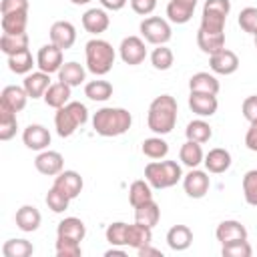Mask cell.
Instances as JSON below:
<instances>
[{"label": "cell", "mask_w": 257, "mask_h": 257, "mask_svg": "<svg viewBox=\"0 0 257 257\" xmlns=\"http://www.w3.org/2000/svg\"><path fill=\"white\" fill-rule=\"evenodd\" d=\"M177 112H179V104L175 96L161 94L153 98V102L149 104L147 124L155 135H169L177 124Z\"/></svg>", "instance_id": "6da1fadb"}, {"label": "cell", "mask_w": 257, "mask_h": 257, "mask_svg": "<svg viewBox=\"0 0 257 257\" xmlns=\"http://www.w3.org/2000/svg\"><path fill=\"white\" fill-rule=\"evenodd\" d=\"M133 124V114L120 106H102L92 116V128L100 137H120Z\"/></svg>", "instance_id": "7a4b0ae2"}, {"label": "cell", "mask_w": 257, "mask_h": 257, "mask_svg": "<svg viewBox=\"0 0 257 257\" xmlns=\"http://www.w3.org/2000/svg\"><path fill=\"white\" fill-rule=\"evenodd\" d=\"M84 58H86V70L94 76H104L112 70L114 64V48L110 42L102 38H92L84 46Z\"/></svg>", "instance_id": "3957f363"}, {"label": "cell", "mask_w": 257, "mask_h": 257, "mask_svg": "<svg viewBox=\"0 0 257 257\" xmlns=\"http://www.w3.org/2000/svg\"><path fill=\"white\" fill-rule=\"evenodd\" d=\"M88 120V110L82 102H76V100H70L66 102L64 106L56 108V114H54V128L58 133V137L66 139V137H72L84 122Z\"/></svg>", "instance_id": "277c9868"}, {"label": "cell", "mask_w": 257, "mask_h": 257, "mask_svg": "<svg viewBox=\"0 0 257 257\" xmlns=\"http://www.w3.org/2000/svg\"><path fill=\"white\" fill-rule=\"evenodd\" d=\"M145 179L153 189H171L183 179V169L177 161H151L145 167Z\"/></svg>", "instance_id": "5b68a950"}, {"label": "cell", "mask_w": 257, "mask_h": 257, "mask_svg": "<svg viewBox=\"0 0 257 257\" xmlns=\"http://www.w3.org/2000/svg\"><path fill=\"white\" fill-rule=\"evenodd\" d=\"M139 30H141V36H143L149 44H155V46L167 44V42L171 40V36H173L171 24H169L165 18H161V16H147V18L141 22Z\"/></svg>", "instance_id": "8992f818"}, {"label": "cell", "mask_w": 257, "mask_h": 257, "mask_svg": "<svg viewBox=\"0 0 257 257\" xmlns=\"http://www.w3.org/2000/svg\"><path fill=\"white\" fill-rule=\"evenodd\" d=\"M118 54H120V60L128 66H137L141 62H145L147 58V46H145V40L141 36H126L122 38L120 46H118Z\"/></svg>", "instance_id": "52a82bcc"}, {"label": "cell", "mask_w": 257, "mask_h": 257, "mask_svg": "<svg viewBox=\"0 0 257 257\" xmlns=\"http://www.w3.org/2000/svg\"><path fill=\"white\" fill-rule=\"evenodd\" d=\"M64 50L62 48H58L56 44H44V46H40V50H38V54H36V66H38V70H42V72H48V74H52V72H58L60 70V66L64 64Z\"/></svg>", "instance_id": "ba28073f"}, {"label": "cell", "mask_w": 257, "mask_h": 257, "mask_svg": "<svg viewBox=\"0 0 257 257\" xmlns=\"http://www.w3.org/2000/svg\"><path fill=\"white\" fill-rule=\"evenodd\" d=\"M209 187H211V179L205 171L191 169L183 177V189L191 199H203L209 193Z\"/></svg>", "instance_id": "9c48e42d"}, {"label": "cell", "mask_w": 257, "mask_h": 257, "mask_svg": "<svg viewBox=\"0 0 257 257\" xmlns=\"http://www.w3.org/2000/svg\"><path fill=\"white\" fill-rule=\"evenodd\" d=\"M34 167L40 175H46V177H56L58 173L64 171V159L58 151H40L38 157L34 159Z\"/></svg>", "instance_id": "30bf717a"}, {"label": "cell", "mask_w": 257, "mask_h": 257, "mask_svg": "<svg viewBox=\"0 0 257 257\" xmlns=\"http://www.w3.org/2000/svg\"><path fill=\"white\" fill-rule=\"evenodd\" d=\"M209 66H211V70L215 74L229 76V74H233L239 68V56L233 50H229V48H221L219 52L209 56Z\"/></svg>", "instance_id": "8fae6325"}, {"label": "cell", "mask_w": 257, "mask_h": 257, "mask_svg": "<svg viewBox=\"0 0 257 257\" xmlns=\"http://www.w3.org/2000/svg\"><path fill=\"white\" fill-rule=\"evenodd\" d=\"M52 187H56L58 191H62L70 201L76 199L80 193H82V187H84V181L82 177L76 173V171H62L54 177V183Z\"/></svg>", "instance_id": "7c38bea8"}, {"label": "cell", "mask_w": 257, "mask_h": 257, "mask_svg": "<svg viewBox=\"0 0 257 257\" xmlns=\"http://www.w3.org/2000/svg\"><path fill=\"white\" fill-rule=\"evenodd\" d=\"M50 42L52 44H56L58 48H62V50H68L74 42H76V28H74V24L72 22H68V20H58V22H54L52 26H50Z\"/></svg>", "instance_id": "4fadbf2b"}, {"label": "cell", "mask_w": 257, "mask_h": 257, "mask_svg": "<svg viewBox=\"0 0 257 257\" xmlns=\"http://www.w3.org/2000/svg\"><path fill=\"white\" fill-rule=\"evenodd\" d=\"M30 96L26 94L24 86H16V84H8L2 88L0 92V108H8L12 112H20L26 106V100Z\"/></svg>", "instance_id": "5bb4252c"}, {"label": "cell", "mask_w": 257, "mask_h": 257, "mask_svg": "<svg viewBox=\"0 0 257 257\" xmlns=\"http://www.w3.org/2000/svg\"><path fill=\"white\" fill-rule=\"evenodd\" d=\"M189 108L197 114V116H213L219 108V100L217 94L211 92H191L189 94Z\"/></svg>", "instance_id": "9a60e30c"}, {"label": "cell", "mask_w": 257, "mask_h": 257, "mask_svg": "<svg viewBox=\"0 0 257 257\" xmlns=\"http://www.w3.org/2000/svg\"><path fill=\"white\" fill-rule=\"evenodd\" d=\"M22 143L30 151H44L50 145V133L44 124H28L22 133Z\"/></svg>", "instance_id": "2e32d148"}, {"label": "cell", "mask_w": 257, "mask_h": 257, "mask_svg": "<svg viewBox=\"0 0 257 257\" xmlns=\"http://www.w3.org/2000/svg\"><path fill=\"white\" fill-rule=\"evenodd\" d=\"M215 237L221 245L225 243H231V241H239V239H247V229L241 221H235V219H225L217 225L215 229Z\"/></svg>", "instance_id": "e0dca14e"}, {"label": "cell", "mask_w": 257, "mask_h": 257, "mask_svg": "<svg viewBox=\"0 0 257 257\" xmlns=\"http://www.w3.org/2000/svg\"><path fill=\"white\" fill-rule=\"evenodd\" d=\"M110 26V18L104 8H88L82 14V28L90 34H102Z\"/></svg>", "instance_id": "ac0fdd59"}, {"label": "cell", "mask_w": 257, "mask_h": 257, "mask_svg": "<svg viewBox=\"0 0 257 257\" xmlns=\"http://www.w3.org/2000/svg\"><path fill=\"white\" fill-rule=\"evenodd\" d=\"M50 84H52L50 82V74L48 72H42V70L28 72L24 76V82H22V86H24V90H26V94L30 98H42Z\"/></svg>", "instance_id": "d6986e66"}, {"label": "cell", "mask_w": 257, "mask_h": 257, "mask_svg": "<svg viewBox=\"0 0 257 257\" xmlns=\"http://www.w3.org/2000/svg\"><path fill=\"white\" fill-rule=\"evenodd\" d=\"M197 0H171L167 4V18L175 24H187L193 18Z\"/></svg>", "instance_id": "ffe728a7"}, {"label": "cell", "mask_w": 257, "mask_h": 257, "mask_svg": "<svg viewBox=\"0 0 257 257\" xmlns=\"http://www.w3.org/2000/svg\"><path fill=\"white\" fill-rule=\"evenodd\" d=\"M16 227L24 233H32L40 227L42 223V215L40 211L34 207V205H22L18 211H16Z\"/></svg>", "instance_id": "44dd1931"}, {"label": "cell", "mask_w": 257, "mask_h": 257, "mask_svg": "<svg viewBox=\"0 0 257 257\" xmlns=\"http://www.w3.org/2000/svg\"><path fill=\"white\" fill-rule=\"evenodd\" d=\"M203 163H205V169H207L209 173L221 175V173H225V171L231 167V153H229L227 149H221V147L211 149V151L205 155Z\"/></svg>", "instance_id": "7402d4cb"}, {"label": "cell", "mask_w": 257, "mask_h": 257, "mask_svg": "<svg viewBox=\"0 0 257 257\" xmlns=\"http://www.w3.org/2000/svg\"><path fill=\"white\" fill-rule=\"evenodd\" d=\"M193 243V231L187 225H173L167 231V245L173 251H185Z\"/></svg>", "instance_id": "603a6c76"}, {"label": "cell", "mask_w": 257, "mask_h": 257, "mask_svg": "<svg viewBox=\"0 0 257 257\" xmlns=\"http://www.w3.org/2000/svg\"><path fill=\"white\" fill-rule=\"evenodd\" d=\"M70 90H72V86H68V84H64V82H52L50 86H48V90L44 92V102H46V106H50V108H60V106H64L66 102H70Z\"/></svg>", "instance_id": "cb8c5ba5"}, {"label": "cell", "mask_w": 257, "mask_h": 257, "mask_svg": "<svg viewBox=\"0 0 257 257\" xmlns=\"http://www.w3.org/2000/svg\"><path fill=\"white\" fill-rule=\"evenodd\" d=\"M58 80L68 84V86H80L84 80H86V70L82 64L70 60V62H64L58 70Z\"/></svg>", "instance_id": "d4e9b609"}, {"label": "cell", "mask_w": 257, "mask_h": 257, "mask_svg": "<svg viewBox=\"0 0 257 257\" xmlns=\"http://www.w3.org/2000/svg\"><path fill=\"white\" fill-rule=\"evenodd\" d=\"M0 24H2V34H22V32H26V24H28V10L2 14Z\"/></svg>", "instance_id": "484cf974"}, {"label": "cell", "mask_w": 257, "mask_h": 257, "mask_svg": "<svg viewBox=\"0 0 257 257\" xmlns=\"http://www.w3.org/2000/svg\"><path fill=\"white\" fill-rule=\"evenodd\" d=\"M197 44L205 54H215L221 48H225V32H205L199 28L197 32Z\"/></svg>", "instance_id": "4316f807"}, {"label": "cell", "mask_w": 257, "mask_h": 257, "mask_svg": "<svg viewBox=\"0 0 257 257\" xmlns=\"http://www.w3.org/2000/svg\"><path fill=\"white\" fill-rule=\"evenodd\" d=\"M189 90L191 92H211V94H217L219 92V80L211 72H195L189 78Z\"/></svg>", "instance_id": "83f0119b"}, {"label": "cell", "mask_w": 257, "mask_h": 257, "mask_svg": "<svg viewBox=\"0 0 257 257\" xmlns=\"http://www.w3.org/2000/svg\"><path fill=\"white\" fill-rule=\"evenodd\" d=\"M153 241V229L147 227V225H141V223H133L128 225V231H126V247H133V249H141L145 245H149Z\"/></svg>", "instance_id": "f1b7e54d"}, {"label": "cell", "mask_w": 257, "mask_h": 257, "mask_svg": "<svg viewBox=\"0 0 257 257\" xmlns=\"http://www.w3.org/2000/svg\"><path fill=\"white\" fill-rule=\"evenodd\" d=\"M56 235H58V237H68V239L82 241L84 235H86V227H84V223H82L78 217H66V219H62V221L58 223Z\"/></svg>", "instance_id": "f546056e"}, {"label": "cell", "mask_w": 257, "mask_h": 257, "mask_svg": "<svg viewBox=\"0 0 257 257\" xmlns=\"http://www.w3.org/2000/svg\"><path fill=\"white\" fill-rule=\"evenodd\" d=\"M179 159H181V163H183L185 167L197 169V167L203 163V159H205V153H203V149H201V143L187 141V143L181 147V151H179Z\"/></svg>", "instance_id": "4dcf8cb0"}, {"label": "cell", "mask_w": 257, "mask_h": 257, "mask_svg": "<svg viewBox=\"0 0 257 257\" xmlns=\"http://www.w3.org/2000/svg\"><path fill=\"white\" fill-rule=\"evenodd\" d=\"M159 219H161V209L155 203V199L153 201H147V203H143L139 207H135V221L137 223L147 225V227L153 229L159 223Z\"/></svg>", "instance_id": "1f68e13d"}, {"label": "cell", "mask_w": 257, "mask_h": 257, "mask_svg": "<svg viewBox=\"0 0 257 257\" xmlns=\"http://www.w3.org/2000/svg\"><path fill=\"white\" fill-rule=\"evenodd\" d=\"M147 201H153V187L147 179H139V181H133L131 187H128V203L133 207H139Z\"/></svg>", "instance_id": "d6a6232c"}, {"label": "cell", "mask_w": 257, "mask_h": 257, "mask_svg": "<svg viewBox=\"0 0 257 257\" xmlns=\"http://www.w3.org/2000/svg\"><path fill=\"white\" fill-rule=\"evenodd\" d=\"M185 137H187V141H195V143H207V141H211V137H213V128H211V124L207 122V120H203V118H195V120H191L189 124H187V128H185Z\"/></svg>", "instance_id": "836d02e7"}, {"label": "cell", "mask_w": 257, "mask_h": 257, "mask_svg": "<svg viewBox=\"0 0 257 257\" xmlns=\"http://www.w3.org/2000/svg\"><path fill=\"white\" fill-rule=\"evenodd\" d=\"M28 48V34H2L0 36V50L6 56H12L16 52H22Z\"/></svg>", "instance_id": "e575fe53"}, {"label": "cell", "mask_w": 257, "mask_h": 257, "mask_svg": "<svg viewBox=\"0 0 257 257\" xmlns=\"http://www.w3.org/2000/svg\"><path fill=\"white\" fill-rule=\"evenodd\" d=\"M84 96L94 102H104L112 96V84L108 80H90L84 84Z\"/></svg>", "instance_id": "d590c367"}, {"label": "cell", "mask_w": 257, "mask_h": 257, "mask_svg": "<svg viewBox=\"0 0 257 257\" xmlns=\"http://www.w3.org/2000/svg\"><path fill=\"white\" fill-rule=\"evenodd\" d=\"M141 151H143L145 157H149V159H153V161H161V159H165V157L169 155V145H167V141L161 139V135H159V137L145 139Z\"/></svg>", "instance_id": "8d00e7d4"}, {"label": "cell", "mask_w": 257, "mask_h": 257, "mask_svg": "<svg viewBox=\"0 0 257 257\" xmlns=\"http://www.w3.org/2000/svg\"><path fill=\"white\" fill-rule=\"evenodd\" d=\"M34 253V245L26 239H8L2 245L4 257H30Z\"/></svg>", "instance_id": "74e56055"}, {"label": "cell", "mask_w": 257, "mask_h": 257, "mask_svg": "<svg viewBox=\"0 0 257 257\" xmlns=\"http://www.w3.org/2000/svg\"><path fill=\"white\" fill-rule=\"evenodd\" d=\"M36 64V60L32 58V52L26 48L22 52H16L12 56H8V68L16 74H28L32 70V66Z\"/></svg>", "instance_id": "f35d334b"}, {"label": "cell", "mask_w": 257, "mask_h": 257, "mask_svg": "<svg viewBox=\"0 0 257 257\" xmlns=\"http://www.w3.org/2000/svg\"><path fill=\"white\" fill-rule=\"evenodd\" d=\"M173 62H175V54H173V50H171L169 46H165V44L157 46V48L151 52V64H153L157 70H169V68L173 66Z\"/></svg>", "instance_id": "ab89813d"}, {"label": "cell", "mask_w": 257, "mask_h": 257, "mask_svg": "<svg viewBox=\"0 0 257 257\" xmlns=\"http://www.w3.org/2000/svg\"><path fill=\"white\" fill-rule=\"evenodd\" d=\"M16 128H18L16 112L8 108H0V141H10L16 135Z\"/></svg>", "instance_id": "60d3db41"}, {"label": "cell", "mask_w": 257, "mask_h": 257, "mask_svg": "<svg viewBox=\"0 0 257 257\" xmlns=\"http://www.w3.org/2000/svg\"><path fill=\"white\" fill-rule=\"evenodd\" d=\"M126 231H128V223H122V221H116V223H110L106 227V241L112 245V247H126Z\"/></svg>", "instance_id": "b9f144b4"}, {"label": "cell", "mask_w": 257, "mask_h": 257, "mask_svg": "<svg viewBox=\"0 0 257 257\" xmlns=\"http://www.w3.org/2000/svg\"><path fill=\"white\" fill-rule=\"evenodd\" d=\"M243 197L247 205L257 207V169H251L243 175Z\"/></svg>", "instance_id": "7bdbcfd3"}, {"label": "cell", "mask_w": 257, "mask_h": 257, "mask_svg": "<svg viewBox=\"0 0 257 257\" xmlns=\"http://www.w3.org/2000/svg\"><path fill=\"white\" fill-rule=\"evenodd\" d=\"M44 201H46V205H48V209H50L52 213H64V211L68 209V203H70V199H68L62 191H58L56 187H50V189H48Z\"/></svg>", "instance_id": "ee69618b"}, {"label": "cell", "mask_w": 257, "mask_h": 257, "mask_svg": "<svg viewBox=\"0 0 257 257\" xmlns=\"http://www.w3.org/2000/svg\"><path fill=\"white\" fill-rule=\"evenodd\" d=\"M56 255L58 257H80L82 255L80 241L68 239V237H58L56 235Z\"/></svg>", "instance_id": "f6af8a7d"}, {"label": "cell", "mask_w": 257, "mask_h": 257, "mask_svg": "<svg viewBox=\"0 0 257 257\" xmlns=\"http://www.w3.org/2000/svg\"><path fill=\"white\" fill-rule=\"evenodd\" d=\"M221 253L225 257H251L253 249H251L247 239H239V241H231V243L221 245Z\"/></svg>", "instance_id": "bcb514c9"}, {"label": "cell", "mask_w": 257, "mask_h": 257, "mask_svg": "<svg viewBox=\"0 0 257 257\" xmlns=\"http://www.w3.org/2000/svg\"><path fill=\"white\" fill-rule=\"evenodd\" d=\"M225 22H227V16L213 14V12H203L199 28L205 30V32H225Z\"/></svg>", "instance_id": "7dc6e473"}, {"label": "cell", "mask_w": 257, "mask_h": 257, "mask_svg": "<svg viewBox=\"0 0 257 257\" xmlns=\"http://www.w3.org/2000/svg\"><path fill=\"white\" fill-rule=\"evenodd\" d=\"M237 22H239V26H241L243 32L255 34V32H257V8H253V6L243 8V10L239 12Z\"/></svg>", "instance_id": "c3c4849f"}, {"label": "cell", "mask_w": 257, "mask_h": 257, "mask_svg": "<svg viewBox=\"0 0 257 257\" xmlns=\"http://www.w3.org/2000/svg\"><path fill=\"white\" fill-rule=\"evenodd\" d=\"M203 12H213V14L229 16V12H231V0H205Z\"/></svg>", "instance_id": "681fc988"}, {"label": "cell", "mask_w": 257, "mask_h": 257, "mask_svg": "<svg viewBox=\"0 0 257 257\" xmlns=\"http://www.w3.org/2000/svg\"><path fill=\"white\" fill-rule=\"evenodd\" d=\"M241 112H243V116H245L249 122L257 120V94H251V96H247V98L243 100Z\"/></svg>", "instance_id": "f907efd6"}, {"label": "cell", "mask_w": 257, "mask_h": 257, "mask_svg": "<svg viewBox=\"0 0 257 257\" xmlns=\"http://www.w3.org/2000/svg\"><path fill=\"white\" fill-rule=\"evenodd\" d=\"M131 8L141 16H149L157 8V0H131Z\"/></svg>", "instance_id": "816d5d0a"}, {"label": "cell", "mask_w": 257, "mask_h": 257, "mask_svg": "<svg viewBox=\"0 0 257 257\" xmlns=\"http://www.w3.org/2000/svg\"><path fill=\"white\" fill-rule=\"evenodd\" d=\"M0 10H2V14L28 10V0H2L0 2Z\"/></svg>", "instance_id": "f5cc1de1"}, {"label": "cell", "mask_w": 257, "mask_h": 257, "mask_svg": "<svg viewBox=\"0 0 257 257\" xmlns=\"http://www.w3.org/2000/svg\"><path fill=\"white\" fill-rule=\"evenodd\" d=\"M245 147L253 153H257V120L249 122V128L245 133Z\"/></svg>", "instance_id": "db71d44e"}, {"label": "cell", "mask_w": 257, "mask_h": 257, "mask_svg": "<svg viewBox=\"0 0 257 257\" xmlns=\"http://www.w3.org/2000/svg\"><path fill=\"white\" fill-rule=\"evenodd\" d=\"M98 2H100V6H102L104 10L118 12V10H122V8L126 6V2H128V0H98Z\"/></svg>", "instance_id": "11a10c76"}, {"label": "cell", "mask_w": 257, "mask_h": 257, "mask_svg": "<svg viewBox=\"0 0 257 257\" xmlns=\"http://www.w3.org/2000/svg\"><path fill=\"white\" fill-rule=\"evenodd\" d=\"M137 253H139V257H163V253L159 249L151 247V243L145 245V247H141V249H137Z\"/></svg>", "instance_id": "9f6ffc18"}, {"label": "cell", "mask_w": 257, "mask_h": 257, "mask_svg": "<svg viewBox=\"0 0 257 257\" xmlns=\"http://www.w3.org/2000/svg\"><path fill=\"white\" fill-rule=\"evenodd\" d=\"M104 255H106V257H112V255H126V253H124V249H116V247H112V249H108Z\"/></svg>", "instance_id": "6f0895ef"}, {"label": "cell", "mask_w": 257, "mask_h": 257, "mask_svg": "<svg viewBox=\"0 0 257 257\" xmlns=\"http://www.w3.org/2000/svg\"><path fill=\"white\" fill-rule=\"evenodd\" d=\"M70 2H72L74 6H84V4H88L90 0H70Z\"/></svg>", "instance_id": "680465c9"}, {"label": "cell", "mask_w": 257, "mask_h": 257, "mask_svg": "<svg viewBox=\"0 0 257 257\" xmlns=\"http://www.w3.org/2000/svg\"><path fill=\"white\" fill-rule=\"evenodd\" d=\"M253 40H255V48H257V32L253 34Z\"/></svg>", "instance_id": "91938a15"}]
</instances>
